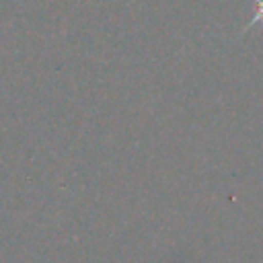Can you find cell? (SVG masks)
Segmentation results:
<instances>
[{
	"label": "cell",
	"instance_id": "cell-1",
	"mask_svg": "<svg viewBox=\"0 0 263 263\" xmlns=\"http://www.w3.org/2000/svg\"><path fill=\"white\" fill-rule=\"evenodd\" d=\"M257 23H263V0H257V14L253 16V21L247 25V29H251V27H255ZM245 29V31H247Z\"/></svg>",
	"mask_w": 263,
	"mask_h": 263
}]
</instances>
